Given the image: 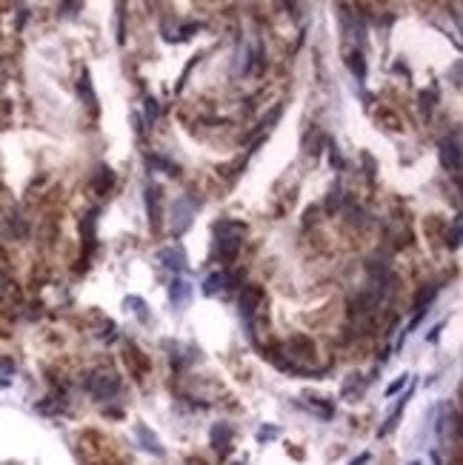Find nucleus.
<instances>
[{
	"mask_svg": "<svg viewBox=\"0 0 463 465\" xmlns=\"http://www.w3.org/2000/svg\"><path fill=\"white\" fill-rule=\"evenodd\" d=\"M329 160H332V166L344 169V158H341V151H337V146H335V143L329 146Z\"/></svg>",
	"mask_w": 463,
	"mask_h": 465,
	"instance_id": "obj_23",
	"label": "nucleus"
},
{
	"mask_svg": "<svg viewBox=\"0 0 463 465\" xmlns=\"http://www.w3.org/2000/svg\"><path fill=\"white\" fill-rule=\"evenodd\" d=\"M214 234H218V254L221 260L232 263L240 252L243 245V234H246V226L240 220H221L218 226H214Z\"/></svg>",
	"mask_w": 463,
	"mask_h": 465,
	"instance_id": "obj_1",
	"label": "nucleus"
},
{
	"mask_svg": "<svg viewBox=\"0 0 463 465\" xmlns=\"http://www.w3.org/2000/svg\"><path fill=\"white\" fill-rule=\"evenodd\" d=\"M218 289H226V274L214 271V274H209L206 280H203V294H214Z\"/></svg>",
	"mask_w": 463,
	"mask_h": 465,
	"instance_id": "obj_15",
	"label": "nucleus"
},
{
	"mask_svg": "<svg viewBox=\"0 0 463 465\" xmlns=\"http://www.w3.org/2000/svg\"><path fill=\"white\" fill-rule=\"evenodd\" d=\"M95 226H98V208H91V211L83 217V223H80V234H83L86 249H91V245H95Z\"/></svg>",
	"mask_w": 463,
	"mask_h": 465,
	"instance_id": "obj_12",
	"label": "nucleus"
},
{
	"mask_svg": "<svg viewBox=\"0 0 463 465\" xmlns=\"http://www.w3.org/2000/svg\"><path fill=\"white\" fill-rule=\"evenodd\" d=\"M158 260H161L169 271H180L183 266H186V257H183L180 245H166V249H161V252H158Z\"/></svg>",
	"mask_w": 463,
	"mask_h": 465,
	"instance_id": "obj_7",
	"label": "nucleus"
},
{
	"mask_svg": "<svg viewBox=\"0 0 463 465\" xmlns=\"http://www.w3.org/2000/svg\"><path fill=\"white\" fill-rule=\"evenodd\" d=\"M420 106L429 112L432 106H435V95H432V91H429V95H426V91H420Z\"/></svg>",
	"mask_w": 463,
	"mask_h": 465,
	"instance_id": "obj_25",
	"label": "nucleus"
},
{
	"mask_svg": "<svg viewBox=\"0 0 463 465\" xmlns=\"http://www.w3.org/2000/svg\"><path fill=\"white\" fill-rule=\"evenodd\" d=\"M438 151H441V163H443V169H449L455 177H457V171H460V146H457V140H441V146H438Z\"/></svg>",
	"mask_w": 463,
	"mask_h": 465,
	"instance_id": "obj_6",
	"label": "nucleus"
},
{
	"mask_svg": "<svg viewBox=\"0 0 463 465\" xmlns=\"http://www.w3.org/2000/svg\"><path fill=\"white\" fill-rule=\"evenodd\" d=\"M138 437L143 440V448H146V451H154V454H158V457L163 454V448L158 445V440H154V437H149V431H146V425H138Z\"/></svg>",
	"mask_w": 463,
	"mask_h": 465,
	"instance_id": "obj_17",
	"label": "nucleus"
},
{
	"mask_svg": "<svg viewBox=\"0 0 463 465\" xmlns=\"http://www.w3.org/2000/svg\"><path fill=\"white\" fill-rule=\"evenodd\" d=\"M212 445L218 448L223 457L232 451V428H229L226 422H221V425H214V428H212Z\"/></svg>",
	"mask_w": 463,
	"mask_h": 465,
	"instance_id": "obj_9",
	"label": "nucleus"
},
{
	"mask_svg": "<svg viewBox=\"0 0 463 465\" xmlns=\"http://www.w3.org/2000/svg\"><path fill=\"white\" fill-rule=\"evenodd\" d=\"M198 29H200L198 23H186V26H183V29H180V38H192V35L198 32Z\"/></svg>",
	"mask_w": 463,
	"mask_h": 465,
	"instance_id": "obj_26",
	"label": "nucleus"
},
{
	"mask_svg": "<svg viewBox=\"0 0 463 465\" xmlns=\"http://www.w3.org/2000/svg\"><path fill=\"white\" fill-rule=\"evenodd\" d=\"M83 388L95 399H112L120 391V377L115 371H98V374H86Z\"/></svg>",
	"mask_w": 463,
	"mask_h": 465,
	"instance_id": "obj_2",
	"label": "nucleus"
},
{
	"mask_svg": "<svg viewBox=\"0 0 463 465\" xmlns=\"http://www.w3.org/2000/svg\"><path fill=\"white\" fill-rule=\"evenodd\" d=\"M286 351L292 354V357H312L315 354V343L309 337H303V334H295V337H289V343H286Z\"/></svg>",
	"mask_w": 463,
	"mask_h": 465,
	"instance_id": "obj_8",
	"label": "nucleus"
},
{
	"mask_svg": "<svg viewBox=\"0 0 463 465\" xmlns=\"http://www.w3.org/2000/svg\"><path fill=\"white\" fill-rule=\"evenodd\" d=\"M64 409H66V391H54L46 397V402H38V411H43V414H57Z\"/></svg>",
	"mask_w": 463,
	"mask_h": 465,
	"instance_id": "obj_11",
	"label": "nucleus"
},
{
	"mask_svg": "<svg viewBox=\"0 0 463 465\" xmlns=\"http://www.w3.org/2000/svg\"><path fill=\"white\" fill-rule=\"evenodd\" d=\"M326 208H329V211H337V208H344V192H341V189H332V192H329Z\"/></svg>",
	"mask_w": 463,
	"mask_h": 465,
	"instance_id": "obj_19",
	"label": "nucleus"
},
{
	"mask_svg": "<svg viewBox=\"0 0 463 465\" xmlns=\"http://www.w3.org/2000/svg\"><path fill=\"white\" fill-rule=\"evenodd\" d=\"M158 117H161V106H158V100H154V98H146V120L154 123Z\"/></svg>",
	"mask_w": 463,
	"mask_h": 465,
	"instance_id": "obj_20",
	"label": "nucleus"
},
{
	"mask_svg": "<svg viewBox=\"0 0 463 465\" xmlns=\"http://www.w3.org/2000/svg\"><path fill=\"white\" fill-rule=\"evenodd\" d=\"M198 206H200V200L198 197H189V195H183V197H177L175 200V208H172V226H175V234H183L189 229V223H192V217H195V211H198Z\"/></svg>",
	"mask_w": 463,
	"mask_h": 465,
	"instance_id": "obj_3",
	"label": "nucleus"
},
{
	"mask_svg": "<svg viewBox=\"0 0 463 465\" xmlns=\"http://www.w3.org/2000/svg\"><path fill=\"white\" fill-rule=\"evenodd\" d=\"M406 383H409V374H404V377H400V380H395V383H392V386L386 388V394H389V397H392V394H397V391H400V388H404Z\"/></svg>",
	"mask_w": 463,
	"mask_h": 465,
	"instance_id": "obj_24",
	"label": "nucleus"
},
{
	"mask_svg": "<svg viewBox=\"0 0 463 465\" xmlns=\"http://www.w3.org/2000/svg\"><path fill=\"white\" fill-rule=\"evenodd\" d=\"M12 363H0V388H6L9 386V374H12Z\"/></svg>",
	"mask_w": 463,
	"mask_h": 465,
	"instance_id": "obj_22",
	"label": "nucleus"
},
{
	"mask_svg": "<svg viewBox=\"0 0 463 465\" xmlns=\"http://www.w3.org/2000/svg\"><path fill=\"white\" fill-rule=\"evenodd\" d=\"M78 91H80V98L86 100V106H89L91 112H98V98H95V89H91L89 72H83V75H80V80H78Z\"/></svg>",
	"mask_w": 463,
	"mask_h": 465,
	"instance_id": "obj_13",
	"label": "nucleus"
},
{
	"mask_svg": "<svg viewBox=\"0 0 463 465\" xmlns=\"http://www.w3.org/2000/svg\"><path fill=\"white\" fill-rule=\"evenodd\" d=\"M260 303H263V289H260V286H246V289L240 291V317L249 323V326H252V320H255V314H258Z\"/></svg>",
	"mask_w": 463,
	"mask_h": 465,
	"instance_id": "obj_4",
	"label": "nucleus"
},
{
	"mask_svg": "<svg viewBox=\"0 0 463 465\" xmlns=\"http://www.w3.org/2000/svg\"><path fill=\"white\" fill-rule=\"evenodd\" d=\"M446 245L449 249H457L460 245V214L452 220V231H446Z\"/></svg>",
	"mask_w": 463,
	"mask_h": 465,
	"instance_id": "obj_18",
	"label": "nucleus"
},
{
	"mask_svg": "<svg viewBox=\"0 0 463 465\" xmlns=\"http://www.w3.org/2000/svg\"><path fill=\"white\" fill-rule=\"evenodd\" d=\"M126 305H132V312H135L140 320H146V303H143L140 297H129V300H126Z\"/></svg>",
	"mask_w": 463,
	"mask_h": 465,
	"instance_id": "obj_21",
	"label": "nucleus"
},
{
	"mask_svg": "<svg viewBox=\"0 0 463 465\" xmlns=\"http://www.w3.org/2000/svg\"><path fill=\"white\" fill-rule=\"evenodd\" d=\"M274 434H277L274 428H263V431L258 434V437H260V440H272V437H274Z\"/></svg>",
	"mask_w": 463,
	"mask_h": 465,
	"instance_id": "obj_27",
	"label": "nucleus"
},
{
	"mask_svg": "<svg viewBox=\"0 0 463 465\" xmlns=\"http://www.w3.org/2000/svg\"><path fill=\"white\" fill-rule=\"evenodd\" d=\"M441 331H443V326H435V328H432V334H429V343H435V340L441 337Z\"/></svg>",
	"mask_w": 463,
	"mask_h": 465,
	"instance_id": "obj_28",
	"label": "nucleus"
},
{
	"mask_svg": "<svg viewBox=\"0 0 463 465\" xmlns=\"http://www.w3.org/2000/svg\"><path fill=\"white\" fill-rule=\"evenodd\" d=\"M169 297H172L175 305H186L189 297H192V286L186 280H180V277H175L172 286H169Z\"/></svg>",
	"mask_w": 463,
	"mask_h": 465,
	"instance_id": "obj_10",
	"label": "nucleus"
},
{
	"mask_svg": "<svg viewBox=\"0 0 463 465\" xmlns=\"http://www.w3.org/2000/svg\"><path fill=\"white\" fill-rule=\"evenodd\" d=\"M349 69H352V75H355L358 80L366 77V60H363L360 52H352V54H349Z\"/></svg>",
	"mask_w": 463,
	"mask_h": 465,
	"instance_id": "obj_16",
	"label": "nucleus"
},
{
	"mask_svg": "<svg viewBox=\"0 0 463 465\" xmlns=\"http://www.w3.org/2000/svg\"><path fill=\"white\" fill-rule=\"evenodd\" d=\"M91 185H95L101 195H106L112 185H115V171H112L109 166H101V169L95 171V180H91Z\"/></svg>",
	"mask_w": 463,
	"mask_h": 465,
	"instance_id": "obj_14",
	"label": "nucleus"
},
{
	"mask_svg": "<svg viewBox=\"0 0 463 465\" xmlns=\"http://www.w3.org/2000/svg\"><path fill=\"white\" fill-rule=\"evenodd\" d=\"M163 197H161V189L158 185H149L146 189V208H149V223H152V229L158 231L161 229V220H163Z\"/></svg>",
	"mask_w": 463,
	"mask_h": 465,
	"instance_id": "obj_5",
	"label": "nucleus"
}]
</instances>
